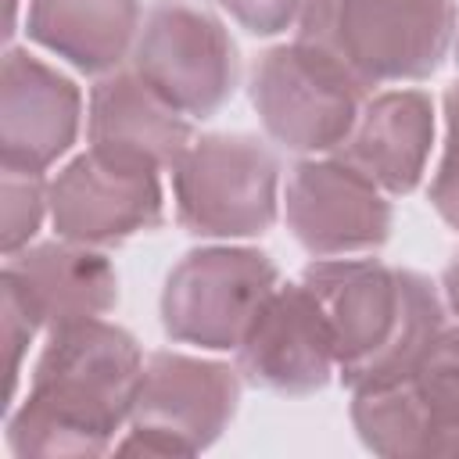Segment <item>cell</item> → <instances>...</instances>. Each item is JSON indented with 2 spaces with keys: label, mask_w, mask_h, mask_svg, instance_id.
Returning <instances> with one entry per match:
<instances>
[{
  "label": "cell",
  "mask_w": 459,
  "mask_h": 459,
  "mask_svg": "<svg viewBox=\"0 0 459 459\" xmlns=\"http://www.w3.org/2000/svg\"><path fill=\"white\" fill-rule=\"evenodd\" d=\"M143 351L136 337L97 319L47 330L25 398L7 412V448L18 459H86L104 455L129 423Z\"/></svg>",
  "instance_id": "obj_1"
},
{
  "label": "cell",
  "mask_w": 459,
  "mask_h": 459,
  "mask_svg": "<svg viewBox=\"0 0 459 459\" xmlns=\"http://www.w3.org/2000/svg\"><path fill=\"white\" fill-rule=\"evenodd\" d=\"M301 283L316 294L348 391L405 377L445 330L437 287L380 258H316Z\"/></svg>",
  "instance_id": "obj_2"
},
{
  "label": "cell",
  "mask_w": 459,
  "mask_h": 459,
  "mask_svg": "<svg viewBox=\"0 0 459 459\" xmlns=\"http://www.w3.org/2000/svg\"><path fill=\"white\" fill-rule=\"evenodd\" d=\"M455 29V0H312L294 39L333 54L373 90L430 79L445 65Z\"/></svg>",
  "instance_id": "obj_3"
},
{
  "label": "cell",
  "mask_w": 459,
  "mask_h": 459,
  "mask_svg": "<svg viewBox=\"0 0 459 459\" xmlns=\"http://www.w3.org/2000/svg\"><path fill=\"white\" fill-rule=\"evenodd\" d=\"M176 222L201 240H247L280 215V158L251 133H204L172 169Z\"/></svg>",
  "instance_id": "obj_4"
},
{
  "label": "cell",
  "mask_w": 459,
  "mask_h": 459,
  "mask_svg": "<svg viewBox=\"0 0 459 459\" xmlns=\"http://www.w3.org/2000/svg\"><path fill=\"white\" fill-rule=\"evenodd\" d=\"M247 97L276 147L316 158L344 143L369 100V86L333 54L290 39L258 54L247 75Z\"/></svg>",
  "instance_id": "obj_5"
},
{
  "label": "cell",
  "mask_w": 459,
  "mask_h": 459,
  "mask_svg": "<svg viewBox=\"0 0 459 459\" xmlns=\"http://www.w3.org/2000/svg\"><path fill=\"white\" fill-rule=\"evenodd\" d=\"M240 369L230 362L151 351L129 430L115 441L126 455H197L233 423L240 405Z\"/></svg>",
  "instance_id": "obj_6"
},
{
  "label": "cell",
  "mask_w": 459,
  "mask_h": 459,
  "mask_svg": "<svg viewBox=\"0 0 459 459\" xmlns=\"http://www.w3.org/2000/svg\"><path fill=\"white\" fill-rule=\"evenodd\" d=\"M129 68L186 118L219 115L240 82V50L219 14L190 0H154L143 11Z\"/></svg>",
  "instance_id": "obj_7"
},
{
  "label": "cell",
  "mask_w": 459,
  "mask_h": 459,
  "mask_svg": "<svg viewBox=\"0 0 459 459\" xmlns=\"http://www.w3.org/2000/svg\"><path fill=\"white\" fill-rule=\"evenodd\" d=\"M280 269L258 247L212 244L186 251L161 287V330L176 344L237 351L262 301L276 290Z\"/></svg>",
  "instance_id": "obj_8"
},
{
  "label": "cell",
  "mask_w": 459,
  "mask_h": 459,
  "mask_svg": "<svg viewBox=\"0 0 459 459\" xmlns=\"http://www.w3.org/2000/svg\"><path fill=\"white\" fill-rule=\"evenodd\" d=\"M351 427L377 455H459V326L398 380L351 391Z\"/></svg>",
  "instance_id": "obj_9"
},
{
  "label": "cell",
  "mask_w": 459,
  "mask_h": 459,
  "mask_svg": "<svg viewBox=\"0 0 459 459\" xmlns=\"http://www.w3.org/2000/svg\"><path fill=\"white\" fill-rule=\"evenodd\" d=\"M47 197L54 233L90 247H118L165 222L158 169L133 165L93 147L57 169Z\"/></svg>",
  "instance_id": "obj_10"
},
{
  "label": "cell",
  "mask_w": 459,
  "mask_h": 459,
  "mask_svg": "<svg viewBox=\"0 0 459 459\" xmlns=\"http://www.w3.org/2000/svg\"><path fill=\"white\" fill-rule=\"evenodd\" d=\"M283 219L312 258H344L384 247L394 212L369 176L330 154L301 158L287 172Z\"/></svg>",
  "instance_id": "obj_11"
},
{
  "label": "cell",
  "mask_w": 459,
  "mask_h": 459,
  "mask_svg": "<svg viewBox=\"0 0 459 459\" xmlns=\"http://www.w3.org/2000/svg\"><path fill=\"white\" fill-rule=\"evenodd\" d=\"M244 384L273 394H316L337 373L330 323L316 294L298 283H276L237 344Z\"/></svg>",
  "instance_id": "obj_12"
},
{
  "label": "cell",
  "mask_w": 459,
  "mask_h": 459,
  "mask_svg": "<svg viewBox=\"0 0 459 459\" xmlns=\"http://www.w3.org/2000/svg\"><path fill=\"white\" fill-rule=\"evenodd\" d=\"M79 86L22 47L4 50L0 65V169L47 172L79 136Z\"/></svg>",
  "instance_id": "obj_13"
},
{
  "label": "cell",
  "mask_w": 459,
  "mask_h": 459,
  "mask_svg": "<svg viewBox=\"0 0 459 459\" xmlns=\"http://www.w3.org/2000/svg\"><path fill=\"white\" fill-rule=\"evenodd\" d=\"M86 140L100 154L165 172L194 143V118L176 111L133 68H115L90 86Z\"/></svg>",
  "instance_id": "obj_14"
},
{
  "label": "cell",
  "mask_w": 459,
  "mask_h": 459,
  "mask_svg": "<svg viewBox=\"0 0 459 459\" xmlns=\"http://www.w3.org/2000/svg\"><path fill=\"white\" fill-rule=\"evenodd\" d=\"M32 305L43 330L108 316L118 305V273L100 247L75 240L29 244L4 258V273Z\"/></svg>",
  "instance_id": "obj_15"
},
{
  "label": "cell",
  "mask_w": 459,
  "mask_h": 459,
  "mask_svg": "<svg viewBox=\"0 0 459 459\" xmlns=\"http://www.w3.org/2000/svg\"><path fill=\"white\" fill-rule=\"evenodd\" d=\"M434 147V100L423 90L369 93L351 133L333 151L369 176L384 194L405 197L420 186Z\"/></svg>",
  "instance_id": "obj_16"
},
{
  "label": "cell",
  "mask_w": 459,
  "mask_h": 459,
  "mask_svg": "<svg viewBox=\"0 0 459 459\" xmlns=\"http://www.w3.org/2000/svg\"><path fill=\"white\" fill-rule=\"evenodd\" d=\"M140 22V0H29L25 36L75 72L100 79L129 61Z\"/></svg>",
  "instance_id": "obj_17"
},
{
  "label": "cell",
  "mask_w": 459,
  "mask_h": 459,
  "mask_svg": "<svg viewBox=\"0 0 459 459\" xmlns=\"http://www.w3.org/2000/svg\"><path fill=\"white\" fill-rule=\"evenodd\" d=\"M50 179L43 172H22V169H0V244L4 258L29 247L43 226V215H50Z\"/></svg>",
  "instance_id": "obj_18"
},
{
  "label": "cell",
  "mask_w": 459,
  "mask_h": 459,
  "mask_svg": "<svg viewBox=\"0 0 459 459\" xmlns=\"http://www.w3.org/2000/svg\"><path fill=\"white\" fill-rule=\"evenodd\" d=\"M441 108H445V151L430 179V204L459 233V79L445 90Z\"/></svg>",
  "instance_id": "obj_19"
},
{
  "label": "cell",
  "mask_w": 459,
  "mask_h": 459,
  "mask_svg": "<svg viewBox=\"0 0 459 459\" xmlns=\"http://www.w3.org/2000/svg\"><path fill=\"white\" fill-rule=\"evenodd\" d=\"M0 312H4V344H7V398L14 402L22 359L32 344V337L43 330V323L32 312V305L25 301V294L7 276H0Z\"/></svg>",
  "instance_id": "obj_20"
},
{
  "label": "cell",
  "mask_w": 459,
  "mask_h": 459,
  "mask_svg": "<svg viewBox=\"0 0 459 459\" xmlns=\"http://www.w3.org/2000/svg\"><path fill=\"white\" fill-rule=\"evenodd\" d=\"M312 0H219V7L251 36H280L294 29Z\"/></svg>",
  "instance_id": "obj_21"
},
{
  "label": "cell",
  "mask_w": 459,
  "mask_h": 459,
  "mask_svg": "<svg viewBox=\"0 0 459 459\" xmlns=\"http://www.w3.org/2000/svg\"><path fill=\"white\" fill-rule=\"evenodd\" d=\"M441 290H445V305L459 316V255L445 265V273H441Z\"/></svg>",
  "instance_id": "obj_22"
},
{
  "label": "cell",
  "mask_w": 459,
  "mask_h": 459,
  "mask_svg": "<svg viewBox=\"0 0 459 459\" xmlns=\"http://www.w3.org/2000/svg\"><path fill=\"white\" fill-rule=\"evenodd\" d=\"M14 11H18V0H11V18H7V29H4L7 39H11V32H14Z\"/></svg>",
  "instance_id": "obj_23"
},
{
  "label": "cell",
  "mask_w": 459,
  "mask_h": 459,
  "mask_svg": "<svg viewBox=\"0 0 459 459\" xmlns=\"http://www.w3.org/2000/svg\"><path fill=\"white\" fill-rule=\"evenodd\" d=\"M452 57H455V65H459V29H455V43H452Z\"/></svg>",
  "instance_id": "obj_24"
}]
</instances>
